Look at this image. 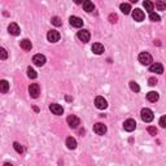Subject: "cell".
Listing matches in <instances>:
<instances>
[{
  "label": "cell",
  "instance_id": "1",
  "mask_svg": "<svg viewBox=\"0 0 166 166\" xmlns=\"http://www.w3.org/2000/svg\"><path fill=\"white\" fill-rule=\"evenodd\" d=\"M140 116H142V119H143L144 122H152V121H153V118H155L153 112H152L151 109H148V108L142 109Z\"/></svg>",
  "mask_w": 166,
  "mask_h": 166
},
{
  "label": "cell",
  "instance_id": "2",
  "mask_svg": "<svg viewBox=\"0 0 166 166\" xmlns=\"http://www.w3.org/2000/svg\"><path fill=\"white\" fill-rule=\"evenodd\" d=\"M152 61H153V58H152V56L148 52H142V53L139 55V63L142 65H151Z\"/></svg>",
  "mask_w": 166,
  "mask_h": 166
},
{
  "label": "cell",
  "instance_id": "3",
  "mask_svg": "<svg viewBox=\"0 0 166 166\" xmlns=\"http://www.w3.org/2000/svg\"><path fill=\"white\" fill-rule=\"evenodd\" d=\"M60 38H61L60 32L56 30H51V31H48V34H47V39L51 43H56V42L60 40Z\"/></svg>",
  "mask_w": 166,
  "mask_h": 166
},
{
  "label": "cell",
  "instance_id": "4",
  "mask_svg": "<svg viewBox=\"0 0 166 166\" xmlns=\"http://www.w3.org/2000/svg\"><path fill=\"white\" fill-rule=\"evenodd\" d=\"M123 129H125L126 131H129V132H132V131H134V130L136 129V122H135V119H132V118L126 119L125 123H123Z\"/></svg>",
  "mask_w": 166,
  "mask_h": 166
},
{
  "label": "cell",
  "instance_id": "5",
  "mask_svg": "<svg viewBox=\"0 0 166 166\" xmlns=\"http://www.w3.org/2000/svg\"><path fill=\"white\" fill-rule=\"evenodd\" d=\"M66 122H68V125H69L70 127H73V129H77L78 126L80 125V119L78 118L77 116H69L66 118Z\"/></svg>",
  "mask_w": 166,
  "mask_h": 166
},
{
  "label": "cell",
  "instance_id": "6",
  "mask_svg": "<svg viewBox=\"0 0 166 166\" xmlns=\"http://www.w3.org/2000/svg\"><path fill=\"white\" fill-rule=\"evenodd\" d=\"M29 93H30L31 97H34V99H37L39 96V93H40V87H39V84L37 83H32L30 87H29Z\"/></svg>",
  "mask_w": 166,
  "mask_h": 166
},
{
  "label": "cell",
  "instance_id": "7",
  "mask_svg": "<svg viewBox=\"0 0 166 166\" xmlns=\"http://www.w3.org/2000/svg\"><path fill=\"white\" fill-rule=\"evenodd\" d=\"M95 105H96V108L97 109H106V106H108V103H106V100L104 99L103 96H97L96 99H95Z\"/></svg>",
  "mask_w": 166,
  "mask_h": 166
},
{
  "label": "cell",
  "instance_id": "8",
  "mask_svg": "<svg viewBox=\"0 0 166 166\" xmlns=\"http://www.w3.org/2000/svg\"><path fill=\"white\" fill-rule=\"evenodd\" d=\"M77 37H78V39H79L80 42H83V43H87V42L90 40L91 35H90V31H87V30H80V31H78Z\"/></svg>",
  "mask_w": 166,
  "mask_h": 166
},
{
  "label": "cell",
  "instance_id": "9",
  "mask_svg": "<svg viewBox=\"0 0 166 166\" xmlns=\"http://www.w3.org/2000/svg\"><path fill=\"white\" fill-rule=\"evenodd\" d=\"M32 63L37 65V66H43V65L45 64V56L42 53L35 55V56L32 57Z\"/></svg>",
  "mask_w": 166,
  "mask_h": 166
},
{
  "label": "cell",
  "instance_id": "10",
  "mask_svg": "<svg viewBox=\"0 0 166 166\" xmlns=\"http://www.w3.org/2000/svg\"><path fill=\"white\" fill-rule=\"evenodd\" d=\"M145 17V14H144V12L142 11V9H139V8H136L132 11V18L135 19V21H138V22H142L143 19H144Z\"/></svg>",
  "mask_w": 166,
  "mask_h": 166
},
{
  "label": "cell",
  "instance_id": "11",
  "mask_svg": "<svg viewBox=\"0 0 166 166\" xmlns=\"http://www.w3.org/2000/svg\"><path fill=\"white\" fill-rule=\"evenodd\" d=\"M69 21H70V25L73 26V27H82L83 26V19L82 18H79V17H77V16H71V17L69 18Z\"/></svg>",
  "mask_w": 166,
  "mask_h": 166
},
{
  "label": "cell",
  "instance_id": "12",
  "mask_svg": "<svg viewBox=\"0 0 166 166\" xmlns=\"http://www.w3.org/2000/svg\"><path fill=\"white\" fill-rule=\"evenodd\" d=\"M50 110L53 114H56V116H61L64 113V108L60 105V104H51L50 105Z\"/></svg>",
  "mask_w": 166,
  "mask_h": 166
},
{
  "label": "cell",
  "instance_id": "13",
  "mask_svg": "<svg viewBox=\"0 0 166 166\" xmlns=\"http://www.w3.org/2000/svg\"><path fill=\"white\" fill-rule=\"evenodd\" d=\"M93 131H95L97 135H104L106 132V126L103 125V123H95V125H93Z\"/></svg>",
  "mask_w": 166,
  "mask_h": 166
},
{
  "label": "cell",
  "instance_id": "14",
  "mask_svg": "<svg viewBox=\"0 0 166 166\" xmlns=\"http://www.w3.org/2000/svg\"><path fill=\"white\" fill-rule=\"evenodd\" d=\"M19 26L17 24H14V22H12V24H9L8 26V32L11 35H14V37H17V35L19 34Z\"/></svg>",
  "mask_w": 166,
  "mask_h": 166
},
{
  "label": "cell",
  "instance_id": "15",
  "mask_svg": "<svg viewBox=\"0 0 166 166\" xmlns=\"http://www.w3.org/2000/svg\"><path fill=\"white\" fill-rule=\"evenodd\" d=\"M149 70H151L152 73H156V74H162L164 73V66H162L160 63H155V64L151 65Z\"/></svg>",
  "mask_w": 166,
  "mask_h": 166
},
{
  "label": "cell",
  "instance_id": "16",
  "mask_svg": "<svg viewBox=\"0 0 166 166\" xmlns=\"http://www.w3.org/2000/svg\"><path fill=\"white\" fill-rule=\"evenodd\" d=\"M82 5H83V9H84V11H86L87 13L93 12V9H95V5H93V3L91 1V0H83Z\"/></svg>",
  "mask_w": 166,
  "mask_h": 166
},
{
  "label": "cell",
  "instance_id": "17",
  "mask_svg": "<svg viewBox=\"0 0 166 166\" xmlns=\"http://www.w3.org/2000/svg\"><path fill=\"white\" fill-rule=\"evenodd\" d=\"M92 52L95 55H101L104 52V45L101 43H93L92 45Z\"/></svg>",
  "mask_w": 166,
  "mask_h": 166
},
{
  "label": "cell",
  "instance_id": "18",
  "mask_svg": "<svg viewBox=\"0 0 166 166\" xmlns=\"http://www.w3.org/2000/svg\"><path fill=\"white\" fill-rule=\"evenodd\" d=\"M19 45H21V48L24 51H30L31 47H32L31 42L29 40V39H24V40H21V42H19Z\"/></svg>",
  "mask_w": 166,
  "mask_h": 166
},
{
  "label": "cell",
  "instance_id": "19",
  "mask_svg": "<svg viewBox=\"0 0 166 166\" xmlns=\"http://www.w3.org/2000/svg\"><path fill=\"white\" fill-rule=\"evenodd\" d=\"M158 93L157 92H155V91H151V92H148L147 93V99H148V101H151V103H156L158 100Z\"/></svg>",
  "mask_w": 166,
  "mask_h": 166
},
{
  "label": "cell",
  "instance_id": "20",
  "mask_svg": "<svg viewBox=\"0 0 166 166\" xmlns=\"http://www.w3.org/2000/svg\"><path fill=\"white\" fill-rule=\"evenodd\" d=\"M9 91V83L8 80H0V92L1 93H6Z\"/></svg>",
  "mask_w": 166,
  "mask_h": 166
},
{
  "label": "cell",
  "instance_id": "21",
  "mask_svg": "<svg viewBox=\"0 0 166 166\" xmlns=\"http://www.w3.org/2000/svg\"><path fill=\"white\" fill-rule=\"evenodd\" d=\"M66 147L69 149H75L77 148V140L74 138H71V136H69V138L66 139Z\"/></svg>",
  "mask_w": 166,
  "mask_h": 166
},
{
  "label": "cell",
  "instance_id": "22",
  "mask_svg": "<svg viewBox=\"0 0 166 166\" xmlns=\"http://www.w3.org/2000/svg\"><path fill=\"white\" fill-rule=\"evenodd\" d=\"M119 9H121V12L123 14H130V13H131V6H130V4H127V3H123V4L119 5Z\"/></svg>",
  "mask_w": 166,
  "mask_h": 166
},
{
  "label": "cell",
  "instance_id": "23",
  "mask_svg": "<svg viewBox=\"0 0 166 166\" xmlns=\"http://www.w3.org/2000/svg\"><path fill=\"white\" fill-rule=\"evenodd\" d=\"M143 5H144L145 11H148L149 13H151L152 11H153V8H155V4H153L152 1H149V0H145V1L143 3Z\"/></svg>",
  "mask_w": 166,
  "mask_h": 166
},
{
  "label": "cell",
  "instance_id": "24",
  "mask_svg": "<svg viewBox=\"0 0 166 166\" xmlns=\"http://www.w3.org/2000/svg\"><path fill=\"white\" fill-rule=\"evenodd\" d=\"M27 77L31 78V79H35V78L38 77V74H37V71L32 69V68H27Z\"/></svg>",
  "mask_w": 166,
  "mask_h": 166
},
{
  "label": "cell",
  "instance_id": "25",
  "mask_svg": "<svg viewBox=\"0 0 166 166\" xmlns=\"http://www.w3.org/2000/svg\"><path fill=\"white\" fill-rule=\"evenodd\" d=\"M156 8H157L158 11H165L166 4L164 3V0H158V1H156Z\"/></svg>",
  "mask_w": 166,
  "mask_h": 166
},
{
  "label": "cell",
  "instance_id": "26",
  "mask_svg": "<svg viewBox=\"0 0 166 166\" xmlns=\"http://www.w3.org/2000/svg\"><path fill=\"white\" fill-rule=\"evenodd\" d=\"M6 58H8V52L5 48L0 47V60H6Z\"/></svg>",
  "mask_w": 166,
  "mask_h": 166
},
{
  "label": "cell",
  "instance_id": "27",
  "mask_svg": "<svg viewBox=\"0 0 166 166\" xmlns=\"http://www.w3.org/2000/svg\"><path fill=\"white\" fill-rule=\"evenodd\" d=\"M13 148L16 149V152H17V153H22V152H24V147H22V145L19 144V143H17V142L13 143Z\"/></svg>",
  "mask_w": 166,
  "mask_h": 166
},
{
  "label": "cell",
  "instance_id": "28",
  "mask_svg": "<svg viewBox=\"0 0 166 166\" xmlns=\"http://www.w3.org/2000/svg\"><path fill=\"white\" fill-rule=\"evenodd\" d=\"M51 22H52V24H53L55 26H61V25H63V21H61V18H60V17H57V16L52 17Z\"/></svg>",
  "mask_w": 166,
  "mask_h": 166
},
{
  "label": "cell",
  "instance_id": "29",
  "mask_svg": "<svg viewBox=\"0 0 166 166\" xmlns=\"http://www.w3.org/2000/svg\"><path fill=\"white\" fill-rule=\"evenodd\" d=\"M130 88L134 91V92H139V91H140V87H139V84L136 83V82H134V80H132V82H130Z\"/></svg>",
  "mask_w": 166,
  "mask_h": 166
},
{
  "label": "cell",
  "instance_id": "30",
  "mask_svg": "<svg viewBox=\"0 0 166 166\" xmlns=\"http://www.w3.org/2000/svg\"><path fill=\"white\" fill-rule=\"evenodd\" d=\"M149 19H151V21H153V22H158L161 18H160V16L156 14L155 12H151V13H149Z\"/></svg>",
  "mask_w": 166,
  "mask_h": 166
},
{
  "label": "cell",
  "instance_id": "31",
  "mask_svg": "<svg viewBox=\"0 0 166 166\" xmlns=\"http://www.w3.org/2000/svg\"><path fill=\"white\" fill-rule=\"evenodd\" d=\"M117 19H118V17H117V14H114V13H112V14H109V21L112 22V24H116Z\"/></svg>",
  "mask_w": 166,
  "mask_h": 166
},
{
  "label": "cell",
  "instance_id": "32",
  "mask_svg": "<svg viewBox=\"0 0 166 166\" xmlns=\"http://www.w3.org/2000/svg\"><path fill=\"white\" fill-rule=\"evenodd\" d=\"M148 132L152 136H155L156 134H157V130H156V127H152V126H151V127H148Z\"/></svg>",
  "mask_w": 166,
  "mask_h": 166
},
{
  "label": "cell",
  "instance_id": "33",
  "mask_svg": "<svg viewBox=\"0 0 166 166\" xmlns=\"http://www.w3.org/2000/svg\"><path fill=\"white\" fill-rule=\"evenodd\" d=\"M160 126H161V127H165V126H166V117H165V116L161 117V119H160Z\"/></svg>",
  "mask_w": 166,
  "mask_h": 166
},
{
  "label": "cell",
  "instance_id": "34",
  "mask_svg": "<svg viewBox=\"0 0 166 166\" xmlns=\"http://www.w3.org/2000/svg\"><path fill=\"white\" fill-rule=\"evenodd\" d=\"M148 83H149V86H155V84H157V79L156 78H149Z\"/></svg>",
  "mask_w": 166,
  "mask_h": 166
},
{
  "label": "cell",
  "instance_id": "35",
  "mask_svg": "<svg viewBox=\"0 0 166 166\" xmlns=\"http://www.w3.org/2000/svg\"><path fill=\"white\" fill-rule=\"evenodd\" d=\"M74 3H75V4H82L83 3V0H73Z\"/></svg>",
  "mask_w": 166,
  "mask_h": 166
},
{
  "label": "cell",
  "instance_id": "36",
  "mask_svg": "<svg viewBox=\"0 0 166 166\" xmlns=\"http://www.w3.org/2000/svg\"><path fill=\"white\" fill-rule=\"evenodd\" d=\"M130 1H131V3H136V1H138V0H130Z\"/></svg>",
  "mask_w": 166,
  "mask_h": 166
}]
</instances>
